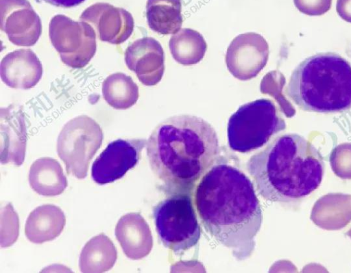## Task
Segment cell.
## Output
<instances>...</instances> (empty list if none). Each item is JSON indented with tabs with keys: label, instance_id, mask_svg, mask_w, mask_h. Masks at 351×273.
<instances>
[{
	"label": "cell",
	"instance_id": "6da1fadb",
	"mask_svg": "<svg viewBox=\"0 0 351 273\" xmlns=\"http://www.w3.org/2000/svg\"><path fill=\"white\" fill-rule=\"evenodd\" d=\"M195 203L205 230L236 259L253 253L263 213L251 180L239 169L215 164L196 186Z\"/></svg>",
	"mask_w": 351,
	"mask_h": 273
},
{
	"label": "cell",
	"instance_id": "7a4b0ae2",
	"mask_svg": "<svg viewBox=\"0 0 351 273\" xmlns=\"http://www.w3.org/2000/svg\"><path fill=\"white\" fill-rule=\"evenodd\" d=\"M220 153L215 129L193 115L166 118L147 140L150 167L169 195L191 194L200 178L216 164Z\"/></svg>",
	"mask_w": 351,
	"mask_h": 273
},
{
	"label": "cell",
	"instance_id": "3957f363",
	"mask_svg": "<svg viewBox=\"0 0 351 273\" xmlns=\"http://www.w3.org/2000/svg\"><path fill=\"white\" fill-rule=\"evenodd\" d=\"M325 164L320 152L303 136H277L253 155L247 170L259 194L271 202L298 201L320 185Z\"/></svg>",
	"mask_w": 351,
	"mask_h": 273
},
{
	"label": "cell",
	"instance_id": "277c9868",
	"mask_svg": "<svg viewBox=\"0 0 351 273\" xmlns=\"http://www.w3.org/2000/svg\"><path fill=\"white\" fill-rule=\"evenodd\" d=\"M286 94L301 109L319 113L351 108V65L340 55L320 52L293 70Z\"/></svg>",
	"mask_w": 351,
	"mask_h": 273
},
{
	"label": "cell",
	"instance_id": "5b68a950",
	"mask_svg": "<svg viewBox=\"0 0 351 273\" xmlns=\"http://www.w3.org/2000/svg\"><path fill=\"white\" fill-rule=\"evenodd\" d=\"M286 129V122L274 102L260 99L240 106L227 127L230 148L247 153L258 149Z\"/></svg>",
	"mask_w": 351,
	"mask_h": 273
},
{
	"label": "cell",
	"instance_id": "8992f818",
	"mask_svg": "<svg viewBox=\"0 0 351 273\" xmlns=\"http://www.w3.org/2000/svg\"><path fill=\"white\" fill-rule=\"evenodd\" d=\"M153 217L160 242L176 254L186 251L198 243L202 229L191 194H170L154 207Z\"/></svg>",
	"mask_w": 351,
	"mask_h": 273
},
{
	"label": "cell",
	"instance_id": "52a82bcc",
	"mask_svg": "<svg viewBox=\"0 0 351 273\" xmlns=\"http://www.w3.org/2000/svg\"><path fill=\"white\" fill-rule=\"evenodd\" d=\"M103 138L99 125L88 116H77L64 125L58 138L57 153L68 174L80 179L86 177Z\"/></svg>",
	"mask_w": 351,
	"mask_h": 273
},
{
	"label": "cell",
	"instance_id": "ba28073f",
	"mask_svg": "<svg viewBox=\"0 0 351 273\" xmlns=\"http://www.w3.org/2000/svg\"><path fill=\"white\" fill-rule=\"evenodd\" d=\"M49 34L62 62L71 68L84 67L95 54L96 32L86 22L58 14L50 21Z\"/></svg>",
	"mask_w": 351,
	"mask_h": 273
},
{
	"label": "cell",
	"instance_id": "9c48e42d",
	"mask_svg": "<svg viewBox=\"0 0 351 273\" xmlns=\"http://www.w3.org/2000/svg\"><path fill=\"white\" fill-rule=\"evenodd\" d=\"M146 144L145 139H118L111 142L92 165L93 180L104 185L122 178L138 163Z\"/></svg>",
	"mask_w": 351,
	"mask_h": 273
},
{
	"label": "cell",
	"instance_id": "30bf717a",
	"mask_svg": "<svg viewBox=\"0 0 351 273\" xmlns=\"http://www.w3.org/2000/svg\"><path fill=\"white\" fill-rule=\"evenodd\" d=\"M269 46L260 34L247 32L236 36L228 47L226 63L230 73L241 81L251 79L267 62Z\"/></svg>",
	"mask_w": 351,
	"mask_h": 273
},
{
	"label": "cell",
	"instance_id": "8fae6325",
	"mask_svg": "<svg viewBox=\"0 0 351 273\" xmlns=\"http://www.w3.org/2000/svg\"><path fill=\"white\" fill-rule=\"evenodd\" d=\"M1 29L17 46L31 47L38 40L42 24L38 14L25 0H5L1 3Z\"/></svg>",
	"mask_w": 351,
	"mask_h": 273
},
{
	"label": "cell",
	"instance_id": "7c38bea8",
	"mask_svg": "<svg viewBox=\"0 0 351 273\" xmlns=\"http://www.w3.org/2000/svg\"><path fill=\"white\" fill-rule=\"evenodd\" d=\"M80 19L93 25L100 40L114 44L128 40L134 26L130 13L104 3L90 6L82 14Z\"/></svg>",
	"mask_w": 351,
	"mask_h": 273
},
{
	"label": "cell",
	"instance_id": "4fadbf2b",
	"mask_svg": "<svg viewBox=\"0 0 351 273\" xmlns=\"http://www.w3.org/2000/svg\"><path fill=\"white\" fill-rule=\"evenodd\" d=\"M125 62L145 86L156 85L163 76L164 51L160 42L152 37L138 39L130 44L125 53Z\"/></svg>",
	"mask_w": 351,
	"mask_h": 273
},
{
	"label": "cell",
	"instance_id": "5bb4252c",
	"mask_svg": "<svg viewBox=\"0 0 351 273\" xmlns=\"http://www.w3.org/2000/svg\"><path fill=\"white\" fill-rule=\"evenodd\" d=\"M1 163L23 164L26 150L27 131L20 107L11 105L1 108Z\"/></svg>",
	"mask_w": 351,
	"mask_h": 273
},
{
	"label": "cell",
	"instance_id": "9a60e30c",
	"mask_svg": "<svg viewBox=\"0 0 351 273\" xmlns=\"http://www.w3.org/2000/svg\"><path fill=\"white\" fill-rule=\"evenodd\" d=\"M2 81L8 87L27 90L34 87L43 75L42 64L31 49L8 53L0 64Z\"/></svg>",
	"mask_w": 351,
	"mask_h": 273
},
{
	"label": "cell",
	"instance_id": "2e32d148",
	"mask_svg": "<svg viewBox=\"0 0 351 273\" xmlns=\"http://www.w3.org/2000/svg\"><path fill=\"white\" fill-rule=\"evenodd\" d=\"M115 235L126 257L136 260L145 257L152 249L149 226L138 213H128L119 220Z\"/></svg>",
	"mask_w": 351,
	"mask_h": 273
},
{
	"label": "cell",
	"instance_id": "e0dca14e",
	"mask_svg": "<svg viewBox=\"0 0 351 273\" xmlns=\"http://www.w3.org/2000/svg\"><path fill=\"white\" fill-rule=\"evenodd\" d=\"M311 219L326 230H339L351 221V194L329 193L314 204Z\"/></svg>",
	"mask_w": 351,
	"mask_h": 273
},
{
	"label": "cell",
	"instance_id": "ac0fdd59",
	"mask_svg": "<svg viewBox=\"0 0 351 273\" xmlns=\"http://www.w3.org/2000/svg\"><path fill=\"white\" fill-rule=\"evenodd\" d=\"M65 222L64 213L59 207L41 205L29 213L25 222V234L32 243L52 241L60 235Z\"/></svg>",
	"mask_w": 351,
	"mask_h": 273
},
{
	"label": "cell",
	"instance_id": "d6986e66",
	"mask_svg": "<svg viewBox=\"0 0 351 273\" xmlns=\"http://www.w3.org/2000/svg\"><path fill=\"white\" fill-rule=\"evenodd\" d=\"M30 187L44 196L62 194L67 187V180L59 162L51 157L36 159L29 172Z\"/></svg>",
	"mask_w": 351,
	"mask_h": 273
},
{
	"label": "cell",
	"instance_id": "ffe728a7",
	"mask_svg": "<svg viewBox=\"0 0 351 273\" xmlns=\"http://www.w3.org/2000/svg\"><path fill=\"white\" fill-rule=\"evenodd\" d=\"M117 258V251L111 239L101 233L86 243L80 255L82 272L101 273L110 270Z\"/></svg>",
	"mask_w": 351,
	"mask_h": 273
},
{
	"label": "cell",
	"instance_id": "44dd1931",
	"mask_svg": "<svg viewBox=\"0 0 351 273\" xmlns=\"http://www.w3.org/2000/svg\"><path fill=\"white\" fill-rule=\"evenodd\" d=\"M180 0H148L146 17L151 29L160 34L177 33L182 25Z\"/></svg>",
	"mask_w": 351,
	"mask_h": 273
},
{
	"label": "cell",
	"instance_id": "7402d4cb",
	"mask_svg": "<svg viewBox=\"0 0 351 273\" xmlns=\"http://www.w3.org/2000/svg\"><path fill=\"white\" fill-rule=\"evenodd\" d=\"M169 45L173 59L185 66L200 62L207 49L206 42L202 34L189 28L181 29L172 36Z\"/></svg>",
	"mask_w": 351,
	"mask_h": 273
},
{
	"label": "cell",
	"instance_id": "603a6c76",
	"mask_svg": "<svg viewBox=\"0 0 351 273\" xmlns=\"http://www.w3.org/2000/svg\"><path fill=\"white\" fill-rule=\"evenodd\" d=\"M102 94L112 107L126 109L136 103L138 87L130 76L119 72L109 75L103 81Z\"/></svg>",
	"mask_w": 351,
	"mask_h": 273
},
{
	"label": "cell",
	"instance_id": "cb8c5ba5",
	"mask_svg": "<svg viewBox=\"0 0 351 273\" xmlns=\"http://www.w3.org/2000/svg\"><path fill=\"white\" fill-rule=\"evenodd\" d=\"M1 246L8 247L12 245L19 236V217L12 204L8 203L1 208Z\"/></svg>",
	"mask_w": 351,
	"mask_h": 273
},
{
	"label": "cell",
	"instance_id": "d4e9b609",
	"mask_svg": "<svg viewBox=\"0 0 351 273\" xmlns=\"http://www.w3.org/2000/svg\"><path fill=\"white\" fill-rule=\"evenodd\" d=\"M330 163L333 172L343 179H351V144L343 143L332 149Z\"/></svg>",
	"mask_w": 351,
	"mask_h": 273
},
{
	"label": "cell",
	"instance_id": "484cf974",
	"mask_svg": "<svg viewBox=\"0 0 351 273\" xmlns=\"http://www.w3.org/2000/svg\"><path fill=\"white\" fill-rule=\"evenodd\" d=\"M296 8L308 15H320L327 12L332 0H293Z\"/></svg>",
	"mask_w": 351,
	"mask_h": 273
},
{
	"label": "cell",
	"instance_id": "4316f807",
	"mask_svg": "<svg viewBox=\"0 0 351 273\" xmlns=\"http://www.w3.org/2000/svg\"><path fill=\"white\" fill-rule=\"evenodd\" d=\"M337 11L343 19L351 22V0H337Z\"/></svg>",
	"mask_w": 351,
	"mask_h": 273
},
{
	"label": "cell",
	"instance_id": "83f0119b",
	"mask_svg": "<svg viewBox=\"0 0 351 273\" xmlns=\"http://www.w3.org/2000/svg\"><path fill=\"white\" fill-rule=\"evenodd\" d=\"M39 1H43L49 4L61 7L64 8H69L79 5L80 4L84 2L86 0H37Z\"/></svg>",
	"mask_w": 351,
	"mask_h": 273
},
{
	"label": "cell",
	"instance_id": "f1b7e54d",
	"mask_svg": "<svg viewBox=\"0 0 351 273\" xmlns=\"http://www.w3.org/2000/svg\"><path fill=\"white\" fill-rule=\"evenodd\" d=\"M347 235L351 238V228L347 232Z\"/></svg>",
	"mask_w": 351,
	"mask_h": 273
}]
</instances>
